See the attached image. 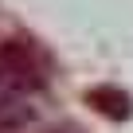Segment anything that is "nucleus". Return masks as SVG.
Listing matches in <instances>:
<instances>
[{
  "instance_id": "nucleus-1",
  "label": "nucleus",
  "mask_w": 133,
  "mask_h": 133,
  "mask_svg": "<svg viewBox=\"0 0 133 133\" xmlns=\"http://www.w3.org/2000/svg\"><path fill=\"white\" fill-rule=\"evenodd\" d=\"M90 102H94V110H102L106 117H129L133 114V98L125 94V90H117V86H98V90H90Z\"/></svg>"
}]
</instances>
